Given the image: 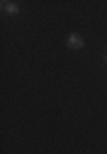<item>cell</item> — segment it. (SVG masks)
Segmentation results:
<instances>
[{"label":"cell","instance_id":"6da1fadb","mask_svg":"<svg viewBox=\"0 0 107 154\" xmlns=\"http://www.w3.org/2000/svg\"><path fill=\"white\" fill-rule=\"evenodd\" d=\"M66 45L71 50H80V48H83V38L78 36L77 33H71L68 36V39H66Z\"/></svg>","mask_w":107,"mask_h":154},{"label":"cell","instance_id":"7a4b0ae2","mask_svg":"<svg viewBox=\"0 0 107 154\" xmlns=\"http://www.w3.org/2000/svg\"><path fill=\"white\" fill-rule=\"evenodd\" d=\"M2 7H4V11L7 14H10V16H17L19 14V5L14 4V2H2Z\"/></svg>","mask_w":107,"mask_h":154},{"label":"cell","instance_id":"3957f363","mask_svg":"<svg viewBox=\"0 0 107 154\" xmlns=\"http://www.w3.org/2000/svg\"><path fill=\"white\" fill-rule=\"evenodd\" d=\"M106 62H107V55H106Z\"/></svg>","mask_w":107,"mask_h":154}]
</instances>
